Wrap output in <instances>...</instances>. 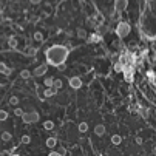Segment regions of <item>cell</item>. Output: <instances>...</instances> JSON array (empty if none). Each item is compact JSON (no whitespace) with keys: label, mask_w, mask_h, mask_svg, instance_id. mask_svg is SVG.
<instances>
[{"label":"cell","mask_w":156,"mask_h":156,"mask_svg":"<svg viewBox=\"0 0 156 156\" xmlns=\"http://www.w3.org/2000/svg\"><path fill=\"white\" fill-rule=\"evenodd\" d=\"M56 93H57V90H56V88L50 87V88H47V90L43 91V96H45V97H51V96H54Z\"/></svg>","instance_id":"2e32d148"},{"label":"cell","mask_w":156,"mask_h":156,"mask_svg":"<svg viewBox=\"0 0 156 156\" xmlns=\"http://www.w3.org/2000/svg\"><path fill=\"white\" fill-rule=\"evenodd\" d=\"M76 34H77V37H79V39H87V31L83 29V28H79Z\"/></svg>","instance_id":"7402d4cb"},{"label":"cell","mask_w":156,"mask_h":156,"mask_svg":"<svg viewBox=\"0 0 156 156\" xmlns=\"http://www.w3.org/2000/svg\"><path fill=\"white\" fill-rule=\"evenodd\" d=\"M11 68H8L5 62H0V74H5V76H10L11 74Z\"/></svg>","instance_id":"30bf717a"},{"label":"cell","mask_w":156,"mask_h":156,"mask_svg":"<svg viewBox=\"0 0 156 156\" xmlns=\"http://www.w3.org/2000/svg\"><path fill=\"white\" fill-rule=\"evenodd\" d=\"M141 114L144 116V118H148V113H147V110H144V108L141 110Z\"/></svg>","instance_id":"1f68e13d"},{"label":"cell","mask_w":156,"mask_h":156,"mask_svg":"<svg viewBox=\"0 0 156 156\" xmlns=\"http://www.w3.org/2000/svg\"><path fill=\"white\" fill-rule=\"evenodd\" d=\"M50 156H60V153H59V151H56V150H51L50 151Z\"/></svg>","instance_id":"f546056e"},{"label":"cell","mask_w":156,"mask_h":156,"mask_svg":"<svg viewBox=\"0 0 156 156\" xmlns=\"http://www.w3.org/2000/svg\"><path fill=\"white\" fill-rule=\"evenodd\" d=\"M23 53H25V56H29V57H33V56H36V54H37V50H36L34 47H26L25 50H23Z\"/></svg>","instance_id":"8fae6325"},{"label":"cell","mask_w":156,"mask_h":156,"mask_svg":"<svg viewBox=\"0 0 156 156\" xmlns=\"http://www.w3.org/2000/svg\"><path fill=\"white\" fill-rule=\"evenodd\" d=\"M25 113V110L23 108H20V107H17V108L14 110V114L16 116H19V118H22V114H23Z\"/></svg>","instance_id":"83f0119b"},{"label":"cell","mask_w":156,"mask_h":156,"mask_svg":"<svg viewBox=\"0 0 156 156\" xmlns=\"http://www.w3.org/2000/svg\"><path fill=\"white\" fill-rule=\"evenodd\" d=\"M68 54H70V50L65 45H53L45 51L47 64L51 66H59L66 62Z\"/></svg>","instance_id":"6da1fadb"},{"label":"cell","mask_w":156,"mask_h":156,"mask_svg":"<svg viewBox=\"0 0 156 156\" xmlns=\"http://www.w3.org/2000/svg\"><path fill=\"white\" fill-rule=\"evenodd\" d=\"M8 47L12 48V50H16L17 48V39L14 36H11V37H8Z\"/></svg>","instance_id":"5bb4252c"},{"label":"cell","mask_w":156,"mask_h":156,"mask_svg":"<svg viewBox=\"0 0 156 156\" xmlns=\"http://www.w3.org/2000/svg\"><path fill=\"white\" fill-rule=\"evenodd\" d=\"M136 144H138V145H141V144H142V138H139V136L136 138Z\"/></svg>","instance_id":"d6a6232c"},{"label":"cell","mask_w":156,"mask_h":156,"mask_svg":"<svg viewBox=\"0 0 156 156\" xmlns=\"http://www.w3.org/2000/svg\"><path fill=\"white\" fill-rule=\"evenodd\" d=\"M0 138H2V141H3V142H10V141L12 139V135H11L10 131H2Z\"/></svg>","instance_id":"9a60e30c"},{"label":"cell","mask_w":156,"mask_h":156,"mask_svg":"<svg viewBox=\"0 0 156 156\" xmlns=\"http://www.w3.org/2000/svg\"><path fill=\"white\" fill-rule=\"evenodd\" d=\"M105 131H107V128H105L104 124H97V125L94 127V135L96 136H104Z\"/></svg>","instance_id":"ba28073f"},{"label":"cell","mask_w":156,"mask_h":156,"mask_svg":"<svg viewBox=\"0 0 156 156\" xmlns=\"http://www.w3.org/2000/svg\"><path fill=\"white\" fill-rule=\"evenodd\" d=\"M147 77L150 79V83L155 87V71H153V70H148V71H147Z\"/></svg>","instance_id":"ffe728a7"},{"label":"cell","mask_w":156,"mask_h":156,"mask_svg":"<svg viewBox=\"0 0 156 156\" xmlns=\"http://www.w3.org/2000/svg\"><path fill=\"white\" fill-rule=\"evenodd\" d=\"M122 73H124V81L128 82V83H131L133 81H135V65H131V64H125L124 65V70H122Z\"/></svg>","instance_id":"277c9868"},{"label":"cell","mask_w":156,"mask_h":156,"mask_svg":"<svg viewBox=\"0 0 156 156\" xmlns=\"http://www.w3.org/2000/svg\"><path fill=\"white\" fill-rule=\"evenodd\" d=\"M128 6V0H114V10L118 12L125 11Z\"/></svg>","instance_id":"8992f818"},{"label":"cell","mask_w":156,"mask_h":156,"mask_svg":"<svg viewBox=\"0 0 156 156\" xmlns=\"http://www.w3.org/2000/svg\"><path fill=\"white\" fill-rule=\"evenodd\" d=\"M31 142V138L28 135H25V136H22V144H29Z\"/></svg>","instance_id":"f1b7e54d"},{"label":"cell","mask_w":156,"mask_h":156,"mask_svg":"<svg viewBox=\"0 0 156 156\" xmlns=\"http://www.w3.org/2000/svg\"><path fill=\"white\" fill-rule=\"evenodd\" d=\"M113 70L116 71V73H122V70H124V64L122 62H114V66H113Z\"/></svg>","instance_id":"ac0fdd59"},{"label":"cell","mask_w":156,"mask_h":156,"mask_svg":"<svg viewBox=\"0 0 156 156\" xmlns=\"http://www.w3.org/2000/svg\"><path fill=\"white\" fill-rule=\"evenodd\" d=\"M70 87L73 88V90H79V88L82 87V79L77 77V76H73V77H70Z\"/></svg>","instance_id":"52a82bcc"},{"label":"cell","mask_w":156,"mask_h":156,"mask_svg":"<svg viewBox=\"0 0 156 156\" xmlns=\"http://www.w3.org/2000/svg\"><path fill=\"white\" fill-rule=\"evenodd\" d=\"M43 128H45V130H53V128H54V122L45 121V122H43Z\"/></svg>","instance_id":"603a6c76"},{"label":"cell","mask_w":156,"mask_h":156,"mask_svg":"<svg viewBox=\"0 0 156 156\" xmlns=\"http://www.w3.org/2000/svg\"><path fill=\"white\" fill-rule=\"evenodd\" d=\"M130 31H131V26L130 23H127V22H119L118 25H116V34H118V37H127L128 34H130Z\"/></svg>","instance_id":"3957f363"},{"label":"cell","mask_w":156,"mask_h":156,"mask_svg":"<svg viewBox=\"0 0 156 156\" xmlns=\"http://www.w3.org/2000/svg\"><path fill=\"white\" fill-rule=\"evenodd\" d=\"M62 87H64L62 79H54V82H53V88H56V90L59 91V90H62Z\"/></svg>","instance_id":"e0dca14e"},{"label":"cell","mask_w":156,"mask_h":156,"mask_svg":"<svg viewBox=\"0 0 156 156\" xmlns=\"http://www.w3.org/2000/svg\"><path fill=\"white\" fill-rule=\"evenodd\" d=\"M10 105H14V107L19 105V97H17V96H11L10 97Z\"/></svg>","instance_id":"cb8c5ba5"},{"label":"cell","mask_w":156,"mask_h":156,"mask_svg":"<svg viewBox=\"0 0 156 156\" xmlns=\"http://www.w3.org/2000/svg\"><path fill=\"white\" fill-rule=\"evenodd\" d=\"M39 119H40V114H39L36 110L25 111V113L22 114V121H23V124H36V122H39Z\"/></svg>","instance_id":"7a4b0ae2"},{"label":"cell","mask_w":156,"mask_h":156,"mask_svg":"<svg viewBox=\"0 0 156 156\" xmlns=\"http://www.w3.org/2000/svg\"><path fill=\"white\" fill-rule=\"evenodd\" d=\"M111 144H113V145H121L122 144V136L113 135V136H111Z\"/></svg>","instance_id":"4fadbf2b"},{"label":"cell","mask_w":156,"mask_h":156,"mask_svg":"<svg viewBox=\"0 0 156 156\" xmlns=\"http://www.w3.org/2000/svg\"><path fill=\"white\" fill-rule=\"evenodd\" d=\"M88 42H90V43H99V42H102V36L97 34V33L91 34L90 37H88Z\"/></svg>","instance_id":"9c48e42d"},{"label":"cell","mask_w":156,"mask_h":156,"mask_svg":"<svg viewBox=\"0 0 156 156\" xmlns=\"http://www.w3.org/2000/svg\"><path fill=\"white\" fill-rule=\"evenodd\" d=\"M56 145H57L56 136H51V138H48V139H47V147H48V148H54Z\"/></svg>","instance_id":"7c38bea8"},{"label":"cell","mask_w":156,"mask_h":156,"mask_svg":"<svg viewBox=\"0 0 156 156\" xmlns=\"http://www.w3.org/2000/svg\"><path fill=\"white\" fill-rule=\"evenodd\" d=\"M40 2H42V0H29V3H31V5H39Z\"/></svg>","instance_id":"4dcf8cb0"},{"label":"cell","mask_w":156,"mask_h":156,"mask_svg":"<svg viewBox=\"0 0 156 156\" xmlns=\"http://www.w3.org/2000/svg\"><path fill=\"white\" fill-rule=\"evenodd\" d=\"M47 71H48V64H42V65L36 66V70L33 71V76H36V77H40V76L47 74Z\"/></svg>","instance_id":"5b68a950"},{"label":"cell","mask_w":156,"mask_h":156,"mask_svg":"<svg viewBox=\"0 0 156 156\" xmlns=\"http://www.w3.org/2000/svg\"><path fill=\"white\" fill-rule=\"evenodd\" d=\"M6 119H8V111H5V110H0V122L6 121Z\"/></svg>","instance_id":"484cf974"},{"label":"cell","mask_w":156,"mask_h":156,"mask_svg":"<svg viewBox=\"0 0 156 156\" xmlns=\"http://www.w3.org/2000/svg\"><path fill=\"white\" fill-rule=\"evenodd\" d=\"M53 82H54V79H53V77H45V81H43V83H45L47 88L53 87Z\"/></svg>","instance_id":"d4e9b609"},{"label":"cell","mask_w":156,"mask_h":156,"mask_svg":"<svg viewBox=\"0 0 156 156\" xmlns=\"http://www.w3.org/2000/svg\"><path fill=\"white\" fill-rule=\"evenodd\" d=\"M77 128H79V131H81V133H87L88 131V124L87 122H81Z\"/></svg>","instance_id":"44dd1931"},{"label":"cell","mask_w":156,"mask_h":156,"mask_svg":"<svg viewBox=\"0 0 156 156\" xmlns=\"http://www.w3.org/2000/svg\"><path fill=\"white\" fill-rule=\"evenodd\" d=\"M34 40H37V42L43 40V36H42L40 31H36V33H34Z\"/></svg>","instance_id":"4316f807"},{"label":"cell","mask_w":156,"mask_h":156,"mask_svg":"<svg viewBox=\"0 0 156 156\" xmlns=\"http://www.w3.org/2000/svg\"><path fill=\"white\" fill-rule=\"evenodd\" d=\"M31 76H33V73H31L29 70H22V71H20V77H22V79H29Z\"/></svg>","instance_id":"d6986e66"}]
</instances>
